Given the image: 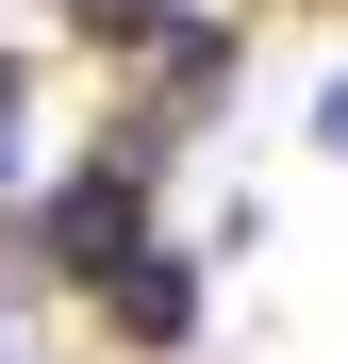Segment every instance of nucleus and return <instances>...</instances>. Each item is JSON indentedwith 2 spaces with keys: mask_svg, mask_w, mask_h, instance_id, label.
I'll return each instance as SVG.
<instances>
[{
  "mask_svg": "<svg viewBox=\"0 0 348 364\" xmlns=\"http://www.w3.org/2000/svg\"><path fill=\"white\" fill-rule=\"evenodd\" d=\"M33 265H50V282H100V298H116V282L149 265V166L83 149V166L33 199Z\"/></svg>",
  "mask_w": 348,
  "mask_h": 364,
  "instance_id": "f257e3e1",
  "label": "nucleus"
},
{
  "mask_svg": "<svg viewBox=\"0 0 348 364\" xmlns=\"http://www.w3.org/2000/svg\"><path fill=\"white\" fill-rule=\"evenodd\" d=\"M100 331H116V348H183V331H199V249H149L133 282L100 298Z\"/></svg>",
  "mask_w": 348,
  "mask_h": 364,
  "instance_id": "f03ea898",
  "label": "nucleus"
},
{
  "mask_svg": "<svg viewBox=\"0 0 348 364\" xmlns=\"http://www.w3.org/2000/svg\"><path fill=\"white\" fill-rule=\"evenodd\" d=\"M83 50H133V67H166V33H183V0H67Z\"/></svg>",
  "mask_w": 348,
  "mask_h": 364,
  "instance_id": "7ed1b4c3",
  "label": "nucleus"
},
{
  "mask_svg": "<svg viewBox=\"0 0 348 364\" xmlns=\"http://www.w3.org/2000/svg\"><path fill=\"white\" fill-rule=\"evenodd\" d=\"M33 182V67H0V199Z\"/></svg>",
  "mask_w": 348,
  "mask_h": 364,
  "instance_id": "20e7f679",
  "label": "nucleus"
},
{
  "mask_svg": "<svg viewBox=\"0 0 348 364\" xmlns=\"http://www.w3.org/2000/svg\"><path fill=\"white\" fill-rule=\"evenodd\" d=\"M315 149H348V67H332V83H315Z\"/></svg>",
  "mask_w": 348,
  "mask_h": 364,
  "instance_id": "39448f33",
  "label": "nucleus"
}]
</instances>
